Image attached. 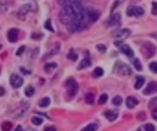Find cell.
I'll return each instance as SVG.
<instances>
[{
	"label": "cell",
	"instance_id": "obj_39",
	"mask_svg": "<svg viewBox=\"0 0 157 131\" xmlns=\"http://www.w3.org/2000/svg\"><path fill=\"white\" fill-rule=\"evenodd\" d=\"M45 131H57V130L54 127H49L45 128Z\"/></svg>",
	"mask_w": 157,
	"mask_h": 131
},
{
	"label": "cell",
	"instance_id": "obj_1",
	"mask_svg": "<svg viewBox=\"0 0 157 131\" xmlns=\"http://www.w3.org/2000/svg\"><path fill=\"white\" fill-rule=\"evenodd\" d=\"M76 15L71 6L69 5H64L61 9L59 13L60 21L64 25H69L72 21L75 19Z\"/></svg>",
	"mask_w": 157,
	"mask_h": 131
},
{
	"label": "cell",
	"instance_id": "obj_5",
	"mask_svg": "<svg viewBox=\"0 0 157 131\" xmlns=\"http://www.w3.org/2000/svg\"><path fill=\"white\" fill-rule=\"evenodd\" d=\"M144 14V9L140 6H129L126 9V15L128 16H135V17H139V16H143Z\"/></svg>",
	"mask_w": 157,
	"mask_h": 131
},
{
	"label": "cell",
	"instance_id": "obj_28",
	"mask_svg": "<svg viewBox=\"0 0 157 131\" xmlns=\"http://www.w3.org/2000/svg\"><path fill=\"white\" fill-rule=\"evenodd\" d=\"M43 37V34L40 32H33L31 34V38L34 40H40Z\"/></svg>",
	"mask_w": 157,
	"mask_h": 131
},
{
	"label": "cell",
	"instance_id": "obj_7",
	"mask_svg": "<svg viewBox=\"0 0 157 131\" xmlns=\"http://www.w3.org/2000/svg\"><path fill=\"white\" fill-rule=\"evenodd\" d=\"M10 84L14 88H19L23 84V79L18 74H12L10 77Z\"/></svg>",
	"mask_w": 157,
	"mask_h": 131
},
{
	"label": "cell",
	"instance_id": "obj_18",
	"mask_svg": "<svg viewBox=\"0 0 157 131\" xmlns=\"http://www.w3.org/2000/svg\"><path fill=\"white\" fill-rule=\"evenodd\" d=\"M51 100L49 98H42L39 103V105L40 108H47L48 106L50 105Z\"/></svg>",
	"mask_w": 157,
	"mask_h": 131
},
{
	"label": "cell",
	"instance_id": "obj_6",
	"mask_svg": "<svg viewBox=\"0 0 157 131\" xmlns=\"http://www.w3.org/2000/svg\"><path fill=\"white\" fill-rule=\"evenodd\" d=\"M131 34L130 30L128 28H123V29H117L115 30L112 32V36L116 38L119 39H125L126 38H128Z\"/></svg>",
	"mask_w": 157,
	"mask_h": 131
},
{
	"label": "cell",
	"instance_id": "obj_41",
	"mask_svg": "<svg viewBox=\"0 0 157 131\" xmlns=\"http://www.w3.org/2000/svg\"><path fill=\"white\" fill-rule=\"evenodd\" d=\"M21 71L25 74H29V73H31V71H29V70H25V68H21Z\"/></svg>",
	"mask_w": 157,
	"mask_h": 131
},
{
	"label": "cell",
	"instance_id": "obj_40",
	"mask_svg": "<svg viewBox=\"0 0 157 131\" xmlns=\"http://www.w3.org/2000/svg\"><path fill=\"white\" fill-rule=\"evenodd\" d=\"M6 93V90H5L4 88L2 86H0V96H3Z\"/></svg>",
	"mask_w": 157,
	"mask_h": 131
},
{
	"label": "cell",
	"instance_id": "obj_31",
	"mask_svg": "<svg viewBox=\"0 0 157 131\" xmlns=\"http://www.w3.org/2000/svg\"><path fill=\"white\" fill-rule=\"evenodd\" d=\"M45 28H46L47 30H49V31H54V28H53L52 26H51V20L49 19L47 20L46 22L45 23Z\"/></svg>",
	"mask_w": 157,
	"mask_h": 131
},
{
	"label": "cell",
	"instance_id": "obj_27",
	"mask_svg": "<svg viewBox=\"0 0 157 131\" xmlns=\"http://www.w3.org/2000/svg\"><path fill=\"white\" fill-rule=\"evenodd\" d=\"M107 100H108V96H107V94H103L100 96L99 100H98V103H99V104H103L107 101Z\"/></svg>",
	"mask_w": 157,
	"mask_h": 131
},
{
	"label": "cell",
	"instance_id": "obj_29",
	"mask_svg": "<svg viewBox=\"0 0 157 131\" xmlns=\"http://www.w3.org/2000/svg\"><path fill=\"white\" fill-rule=\"evenodd\" d=\"M149 69L153 73H157V62L156 61H153L149 64Z\"/></svg>",
	"mask_w": 157,
	"mask_h": 131
},
{
	"label": "cell",
	"instance_id": "obj_19",
	"mask_svg": "<svg viewBox=\"0 0 157 131\" xmlns=\"http://www.w3.org/2000/svg\"><path fill=\"white\" fill-rule=\"evenodd\" d=\"M2 131H10L12 128V124L9 121H5L2 123L1 126Z\"/></svg>",
	"mask_w": 157,
	"mask_h": 131
},
{
	"label": "cell",
	"instance_id": "obj_17",
	"mask_svg": "<svg viewBox=\"0 0 157 131\" xmlns=\"http://www.w3.org/2000/svg\"><path fill=\"white\" fill-rule=\"evenodd\" d=\"M57 68V64L54 62H50L47 63L46 65L44 67V69H45V71L46 73H51L54 70V68Z\"/></svg>",
	"mask_w": 157,
	"mask_h": 131
},
{
	"label": "cell",
	"instance_id": "obj_9",
	"mask_svg": "<svg viewBox=\"0 0 157 131\" xmlns=\"http://www.w3.org/2000/svg\"><path fill=\"white\" fill-rule=\"evenodd\" d=\"M120 19H121V18H120V14H112V15L110 16V18H109L108 21H107V25H108L109 26H116V25H117V24L120 22Z\"/></svg>",
	"mask_w": 157,
	"mask_h": 131
},
{
	"label": "cell",
	"instance_id": "obj_20",
	"mask_svg": "<svg viewBox=\"0 0 157 131\" xmlns=\"http://www.w3.org/2000/svg\"><path fill=\"white\" fill-rule=\"evenodd\" d=\"M34 94H35V89L32 86H28L27 88H25V94L26 97L31 98V97L33 96Z\"/></svg>",
	"mask_w": 157,
	"mask_h": 131
},
{
	"label": "cell",
	"instance_id": "obj_24",
	"mask_svg": "<svg viewBox=\"0 0 157 131\" xmlns=\"http://www.w3.org/2000/svg\"><path fill=\"white\" fill-rule=\"evenodd\" d=\"M31 123L36 126H39L43 123V119L39 117H33L31 118Z\"/></svg>",
	"mask_w": 157,
	"mask_h": 131
},
{
	"label": "cell",
	"instance_id": "obj_3",
	"mask_svg": "<svg viewBox=\"0 0 157 131\" xmlns=\"http://www.w3.org/2000/svg\"><path fill=\"white\" fill-rule=\"evenodd\" d=\"M66 88L68 95L74 97V95H76L78 90V84L74 78H68L67 80Z\"/></svg>",
	"mask_w": 157,
	"mask_h": 131
},
{
	"label": "cell",
	"instance_id": "obj_42",
	"mask_svg": "<svg viewBox=\"0 0 157 131\" xmlns=\"http://www.w3.org/2000/svg\"><path fill=\"white\" fill-rule=\"evenodd\" d=\"M14 131H25L23 130V128H22V127H21V126H18L17 127H16V130H15Z\"/></svg>",
	"mask_w": 157,
	"mask_h": 131
},
{
	"label": "cell",
	"instance_id": "obj_34",
	"mask_svg": "<svg viewBox=\"0 0 157 131\" xmlns=\"http://www.w3.org/2000/svg\"><path fill=\"white\" fill-rule=\"evenodd\" d=\"M97 50L101 53H104L105 51H107V48L104 45H102V44H99V45H97Z\"/></svg>",
	"mask_w": 157,
	"mask_h": 131
},
{
	"label": "cell",
	"instance_id": "obj_16",
	"mask_svg": "<svg viewBox=\"0 0 157 131\" xmlns=\"http://www.w3.org/2000/svg\"><path fill=\"white\" fill-rule=\"evenodd\" d=\"M144 83H145V79L144 78L141 76H137L136 77V84L134 85V88L136 90H139L143 86Z\"/></svg>",
	"mask_w": 157,
	"mask_h": 131
},
{
	"label": "cell",
	"instance_id": "obj_30",
	"mask_svg": "<svg viewBox=\"0 0 157 131\" xmlns=\"http://www.w3.org/2000/svg\"><path fill=\"white\" fill-rule=\"evenodd\" d=\"M146 131H156V127L155 126L152 124V123H146L144 126Z\"/></svg>",
	"mask_w": 157,
	"mask_h": 131
},
{
	"label": "cell",
	"instance_id": "obj_10",
	"mask_svg": "<svg viewBox=\"0 0 157 131\" xmlns=\"http://www.w3.org/2000/svg\"><path fill=\"white\" fill-rule=\"evenodd\" d=\"M120 49V51L122 53H123L124 55H126V56H128V57L130 58L133 57L134 55L133 51L132 48H131L128 45H126V44H121Z\"/></svg>",
	"mask_w": 157,
	"mask_h": 131
},
{
	"label": "cell",
	"instance_id": "obj_43",
	"mask_svg": "<svg viewBox=\"0 0 157 131\" xmlns=\"http://www.w3.org/2000/svg\"><path fill=\"white\" fill-rule=\"evenodd\" d=\"M2 48V45H0V48Z\"/></svg>",
	"mask_w": 157,
	"mask_h": 131
},
{
	"label": "cell",
	"instance_id": "obj_15",
	"mask_svg": "<svg viewBox=\"0 0 157 131\" xmlns=\"http://www.w3.org/2000/svg\"><path fill=\"white\" fill-rule=\"evenodd\" d=\"M91 65V61L89 58H83L78 65V69H83L85 68H88Z\"/></svg>",
	"mask_w": 157,
	"mask_h": 131
},
{
	"label": "cell",
	"instance_id": "obj_22",
	"mask_svg": "<svg viewBox=\"0 0 157 131\" xmlns=\"http://www.w3.org/2000/svg\"><path fill=\"white\" fill-rule=\"evenodd\" d=\"M85 101L88 104H93L94 102V97L91 93H87L85 95Z\"/></svg>",
	"mask_w": 157,
	"mask_h": 131
},
{
	"label": "cell",
	"instance_id": "obj_32",
	"mask_svg": "<svg viewBox=\"0 0 157 131\" xmlns=\"http://www.w3.org/2000/svg\"><path fill=\"white\" fill-rule=\"evenodd\" d=\"M67 57H68L69 59H71V61H77V59H78V55L75 54L74 51H71V52L68 54Z\"/></svg>",
	"mask_w": 157,
	"mask_h": 131
},
{
	"label": "cell",
	"instance_id": "obj_33",
	"mask_svg": "<svg viewBox=\"0 0 157 131\" xmlns=\"http://www.w3.org/2000/svg\"><path fill=\"white\" fill-rule=\"evenodd\" d=\"M7 9V6H6V3L5 2H2L1 1L0 2V13H2V12H5Z\"/></svg>",
	"mask_w": 157,
	"mask_h": 131
},
{
	"label": "cell",
	"instance_id": "obj_21",
	"mask_svg": "<svg viewBox=\"0 0 157 131\" xmlns=\"http://www.w3.org/2000/svg\"><path fill=\"white\" fill-rule=\"evenodd\" d=\"M103 75V70L101 68H96L93 71V76L94 78H101Z\"/></svg>",
	"mask_w": 157,
	"mask_h": 131
},
{
	"label": "cell",
	"instance_id": "obj_25",
	"mask_svg": "<svg viewBox=\"0 0 157 131\" xmlns=\"http://www.w3.org/2000/svg\"><path fill=\"white\" fill-rule=\"evenodd\" d=\"M97 129V126L94 123H91L87 125L85 128H83L81 131H96Z\"/></svg>",
	"mask_w": 157,
	"mask_h": 131
},
{
	"label": "cell",
	"instance_id": "obj_4",
	"mask_svg": "<svg viewBox=\"0 0 157 131\" xmlns=\"http://www.w3.org/2000/svg\"><path fill=\"white\" fill-rule=\"evenodd\" d=\"M85 18L87 23H93L99 19L100 13L95 9H88L85 10Z\"/></svg>",
	"mask_w": 157,
	"mask_h": 131
},
{
	"label": "cell",
	"instance_id": "obj_8",
	"mask_svg": "<svg viewBox=\"0 0 157 131\" xmlns=\"http://www.w3.org/2000/svg\"><path fill=\"white\" fill-rule=\"evenodd\" d=\"M157 91V82L156 81H151L147 84L146 88L143 90V94L145 95H150L154 94Z\"/></svg>",
	"mask_w": 157,
	"mask_h": 131
},
{
	"label": "cell",
	"instance_id": "obj_11",
	"mask_svg": "<svg viewBox=\"0 0 157 131\" xmlns=\"http://www.w3.org/2000/svg\"><path fill=\"white\" fill-rule=\"evenodd\" d=\"M118 110H107L105 111L104 113V116L106 117L107 120L109 121H114L118 117Z\"/></svg>",
	"mask_w": 157,
	"mask_h": 131
},
{
	"label": "cell",
	"instance_id": "obj_35",
	"mask_svg": "<svg viewBox=\"0 0 157 131\" xmlns=\"http://www.w3.org/2000/svg\"><path fill=\"white\" fill-rule=\"evenodd\" d=\"M120 2H121V0H115L114 2H113V5L112 6V9H111V12H113L115 9L117 8V6L120 4Z\"/></svg>",
	"mask_w": 157,
	"mask_h": 131
},
{
	"label": "cell",
	"instance_id": "obj_23",
	"mask_svg": "<svg viewBox=\"0 0 157 131\" xmlns=\"http://www.w3.org/2000/svg\"><path fill=\"white\" fill-rule=\"evenodd\" d=\"M133 66L134 68H135V69H136V70H138V71H141V70H143V67H142L141 62H140V61L138 58L134 59Z\"/></svg>",
	"mask_w": 157,
	"mask_h": 131
},
{
	"label": "cell",
	"instance_id": "obj_26",
	"mask_svg": "<svg viewBox=\"0 0 157 131\" xmlns=\"http://www.w3.org/2000/svg\"><path fill=\"white\" fill-rule=\"evenodd\" d=\"M113 104H114L116 106H120V104L123 103V99L120 96H116L113 98L112 100Z\"/></svg>",
	"mask_w": 157,
	"mask_h": 131
},
{
	"label": "cell",
	"instance_id": "obj_2",
	"mask_svg": "<svg viewBox=\"0 0 157 131\" xmlns=\"http://www.w3.org/2000/svg\"><path fill=\"white\" fill-rule=\"evenodd\" d=\"M114 72L119 75L126 76V75H130L131 74V69L128 65L124 64L123 62L118 61L116 63L114 66Z\"/></svg>",
	"mask_w": 157,
	"mask_h": 131
},
{
	"label": "cell",
	"instance_id": "obj_12",
	"mask_svg": "<svg viewBox=\"0 0 157 131\" xmlns=\"http://www.w3.org/2000/svg\"><path fill=\"white\" fill-rule=\"evenodd\" d=\"M19 30L17 28H12L8 32V40L10 42H16L18 40Z\"/></svg>",
	"mask_w": 157,
	"mask_h": 131
},
{
	"label": "cell",
	"instance_id": "obj_13",
	"mask_svg": "<svg viewBox=\"0 0 157 131\" xmlns=\"http://www.w3.org/2000/svg\"><path fill=\"white\" fill-rule=\"evenodd\" d=\"M138 104H139V101H138L136 98H134V97L130 96L126 98V107L130 108V109L135 108V107H136Z\"/></svg>",
	"mask_w": 157,
	"mask_h": 131
},
{
	"label": "cell",
	"instance_id": "obj_36",
	"mask_svg": "<svg viewBox=\"0 0 157 131\" xmlns=\"http://www.w3.org/2000/svg\"><path fill=\"white\" fill-rule=\"evenodd\" d=\"M152 13H153V15H157V2H153Z\"/></svg>",
	"mask_w": 157,
	"mask_h": 131
},
{
	"label": "cell",
	"instance_id": "obj_14",
	"mask_svg": "<svg viewBox=\"0 0 157 131\" xmlns=\"http://www.w3.org/2000/svg\"><path fill=\"white\" fill-rule=\"evenodd\" d=\"M31 9V6L30 4H25L21 6L19 9V15L20 16H25L27 13H29Z\"/></svg>",
	"mask_w": 157,
	"mask_h": 131
},
{
	"label": "cell",
	"instance_id": "obj_38",
	"mask_svg": "<svg viewBox=\"0 0 157 131\" xmlns=\"http://www.w3.org/2000/svg\"><path fill=\"white\" fill-rule=\"evenodd\" d=\"M152 117H153V119L157 121V109L153 110V112H152Z\"/></svg>",
	"mask_w": 157,
	"mask_h": 131
},
{
	"label": "cell",
	"instance_id": "obj_37",
	"mask_svg": "<svg viewBox=\"0 0 157 131\" xmlns=\"http://www.w3.org/2000/svg\"><path fill=\"white\" fill-rule=\"evenodd\" d=\"M25 46H21V47H20L19 48V50H18V51L16 52V55H21L22 53L24 52V51H25Z\"/></svg>",
	"mask_w": 157,
	"mask_h": 131
}]
</instances>
